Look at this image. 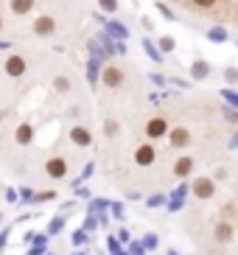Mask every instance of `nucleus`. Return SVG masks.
Instances as JSON below:
<instances>
[{"label": "nucleus", "mask_w": 238, "mask_h": 255, "mask_svg": "<svg viewBox=\"0 0 238 255\" xmlns=\"http://www.w3.org/2000/svg\"><path fill=\"white\" fill-rule=\"evenodd\" d=\"M3 70H6L8 79H20V76H25V70H28V62H25V56H20V53H8L6 62H3Z\"/></svg>", "instance_id": "nucleus-1"}, {"label": "nucleus", "mask_w": 238, "mask_h": 255, "mask_svg": "<svg viewBox=\"0 0 238 255\" xmlns=\"http://www.w3.org/2000/svg\"><path fill=\"white\" fill-rule=\"evenodd\" d=\"M191 191H194L196 199H210V196L216 194V182L210 180V177H199V180L191 182Z\"/></svg>", "instance_id": "nucleus-2"}, {"label": "nucleus", "mask_w": 238, "mask_h": 255, "mask_svg": "<svg viewBox=\"0 0 238 255\" xmlns=\"http://www.w3.org/2000/svg\"><path fill=\"white\" fill-rule=\"evenodd\" d=\"M101 82H104L110 90H115V87L123 84V70H120L118 65H107V68L101 70Z\"/></svg>", "instance_id": "nucleus-3"}, {"label": "nucleus", "mask_w": 238, "mask_h": 255, "mask_svg": "<svg viewBox=\"0 0 238 255\" xmlns=\"http://www.w3.org/2000/svg\"><path fill=\"white\" fill-rule=\"evenodd\" d=\"M45 174H48L51 180H62L67 174V160L65 157H51L45 163Z\"/></svg>", "instance_id": "nucleus-4"}, {"label": "nucleus", "mask_w": 238, "mask_h": 255, "mask_svg": "<svg viewBox=\"0 0 238 255\" xmlns=\"http://www.w3.org/2000/svg\"><path fill=\"white\" fill-rule=\"evenodd\" d=\"M154 160H157V149L151 146V143L137 146V151H134V163H137V165H143V168H146V165H151Z\"/></svg>", "instance_id": "nucleus-5"}, {"label": "nucleus", "mask_w": 238, "mask_h": 255, "mask_svg": "<svg viewBox=\"0 0 238 255\" xmlns=\"http://www.w3.org/2000/svg\"><path fill=\"white\" fill-rule=\"evenodd\" d=\"M168 135V124H165L163 115H154V118L146 124V137H165Z\"/></svg>", "instance_id": "nucleus-6"}, {"label": "nucleus", "mask_w": 238, "mask_h": 255, "mask_svg": "<svg viewBox=\"0 0 238 255\" xmlns=\"http://www.w3.org/2000/svg\"><path fill=\"white\" fill-rule=\"evenodd\" d=\"M34 34L37 37H51V34H56V20L53 17H37L34 20Z\"/></svg>", "instance_id": "nucleus-7"}, {"label": "nucleus", "mask_w": 238, "mask_h": 255, "mask_svg": "<svg viewBox=\"0 0 238 255\" xmlns=\"http://www.w3.org/2000/svg\"><path fill=\"white\" fill-rule=\"evenodd\" d=\"M104 25H107V34H110V37H115L118 42H126L129 28H126L123 23H120V20H110V23H104Z\"/></svg>", "instance_id": "nucleus-8"}, {"label": "nucleus", "mask_w": 238, "mask_h": 255, "mask_svg": "<svg viewBox=\"0 0 238 255\" xmlns=\"http://www.w3.org/2000/svg\"><path fill=\"white\" fill-rule=\"evenodd\" d=\"M168 143H171L174 149H182V146H188V143H191V132H188V129H182V127L171 129V135H168Z\"/></svg>", "instance_id": "nucleus-9"}, {"label": "nucleus", "mask_w": 238, "mask_h": 255, "mask_svg": "<svg viewBox=\"0 0 238 255\" xmlns=\"http://www.w3.org/2000/svg\"><path fill=\"white\" fill-rule=\"evenodd\" d=\"M233 233H236V230H233L230 222H219V225L213 227V239H216L219 244H227V241L233 239Z\"/></svg>", "instance_id": "nucleus-10"}, {"label": "nucleus", "mask_w": 238, "mask_h": 255, "mask_svg": "<svg viewBox=\"0 0 238 255\" xmlns=\"http://www.w3.org/2000/svg\"><path fill=\"white\" fill-rule=\"evenodd\" d=\"M70 140H73L76 146H90V143H93V135H90V129H84V127H73L70 129Z\"/></svg>", "instance_id": "nucleus-11"}, {"label": "nucleus", "mask_w": 238, "mask_h": 255, "mask_svg": "<svg viewBox=\"0 0 238 255\" xmlns=\"http://www.w3.org/2000/svg\"><path fill=\"white\" fill-rule=\"evenodd\" d=\"M208 73H210V65L205 59H196L194 65H191V79L194 82H202V79H208Z\"/></svg>", "instance_id": "nucleus-12"}, {"label": "nucleus", "mask_w": 238, "mask_h": 255, "mask_svg": "<svg viewBox=\"0 0 238 255\" xmlns=\"http://www.w3.org/2000/svg\"><path fill=\"white\" fill-rule=\"evenodd\" d=\"M14 140L20 143V146H28V143L34 140V127H31V124H20V127H17Z\"/></svg>", "instance_id": "nucleus-13"}, {"label": "nucleus", "mask_w": 238, "mask_h": 255, "mask_svg": "<svg viewBox=\"0 0 238 255\" xmlns=\"http://www.w3.org/2000/svg\"><path fill=\"white\" fill-rule=\"evenodd\" d=\"M185 194H188V185H179L177 191L171 194V199H168V210H179L182 205H185Z\"/></svg>", "instance_id": "nucleus-14"}, {"label": "nucleus", "mask_w": 238, "mask_h": 255, "mask_svg": "<svg viewBox=\"0 0 238 255\" xmlns=\"http://www.w3.org/2000/svg\"><path fill=\"white\" fill-rule=\"evenodd\" d=\"M34 6H37V0H8V8L14 14H28Z\"/></svg>", "instance_id": "nucleus-15"}, {"label": "nucleus", "mask_w": 238, "mask_h": 255, "mask_svg": "<svg viewBox=\"0 0 238 255\" xmlns=\"http://www.w3.org/2000/svg\"><path fill=\"white\" fill-rule=\"evenodd\" d=\"M191 171H194V160L191 157H179L177 163H174V174H177V177H188Z\"/></svg>", "instance_id": "nucleus-16"}, {"label": "nucleus", "mask_w": 238, "mask_h": 255, "mask_svg": "<svg viewBox=\"0 0 238 255\" xmlns=\"http://www.w3.org/2000/svg\"><path fill=\"white\" fill-rule=\"evenodd\" d=\"M98 76H101V62L90 56V62H87V82L93 84V87L98 84Z\"/></svg>", "instance_id": "nucleus-17"}, {"label": "nucleus", "mask_w": 238, "mask_h": 255, "mask_svg": "<svg viewBox=\"0 0 238 255\" xmlns=\"http://www.w3.org/2000/svg\"><path fill=\"white\" fill-rule=\"evenodd\" d=\"M227 37H230V34H227V28H222V25H216V28L208 31V39H210V42H227Z\"/></svg>", "instance_id": "nucleus-18"}, {"label": "nucleus", "mask_w": 238, "mask_h": 255, "mask_svg": "<svg viewBox=\"0 0 238 255\" xmlns=\"http://www.w3.org/2000/svg\"><path fill=\"white\" fill-rule=\"evenodd\" d=\"M143 48H146V53H149V59L154 62H163V53H160V48L151 42V39H143Z\"/></svg>", "instance_id": "nucleus-19"}, {"label": "nucleus", "mask_w": 238, "mask_h": 255, "mask_svg": "<svg viewBox=\"0 0 238 255\" xmlns=\"http://www.w3.org/2000/svg\"><path fill=\"white\" fill-rule=\"evenodd\" d=\"M157 48H160V53H174V48H177V39H174V37H160Z\"/></svg>", "instance_id": "nucleus-20"}, {"label": "nucleus", "mask_w": 238, "mask_h": 255, "mask_svg": "<svg viewBox=\"0 0 238 255\" xmlns=\"http://www.w3.org/2000/svg\"><path fill=\"white\" fill-rule=\"evenodd\" d=\"M53 90L56 93H70V79H67V76H56V79H53Z\"/></svg>", "instance_id": "nucleus-21"}, {"label": "nucleus", "mask_w": 238, "mask_h": 255, "mask_svg": "<svg viewBox=\"0 0 238 255\" xmlns=\"http://www.w3.org/2000/svg\"><path fill=\"white\" fill-rule=\"evenodd\" d=\"M222 98L233 107V110H238V93L233 90V87H224V90H222Z\"/></svg>", "instance_id": "nucleus-22"}, {"label": "nucleus", "mask_w": 238, "mask_h": 255, "mask_svg": "<svg viewBox=\"0 0 238 255\" xmlns=\"http://www.w3.org/2000/svg\"><path fill=\"white\" fill-rule=\"evenodd\" d=\"M98 6H101V11H118V0H98Z\"/></svg>", "instance_id": "nucleus-23"}, {"label": "nucleus", "mask_w": 238, "mask_h": 255, "mask_svg": "<svg viewBox=\"0 0 238 255\" xmlns=\"http://www.w3.org/2000/svg\"><path fill=\"white\" fill-rule=\"evenodd\" d=\"M62 225H65V219H62V216L51 219V227H48V233H62Z\"/></svg>", "instance_id": "nucleus-24"}, {"label": "nucleus", "mask_w": 238, "mask_h": 255, "mask_svg": "<svg viewBox=\"0 0 238 255\" xmlns=\"http://www.w3.org/2000/svg\"><path fill=\"white\" fill-rule=\"evenodd\" d=\"M146 205H149V208H160V205H165V196H149V199H146Z\"/></svg>", "instance_id": "nucleus-25"}, {"label": "nucleus", "mask_w": 238, "mask_h": 255, "mask_svg": "<svg viewBox=\"0 0 238 255\" xmlns=\"http://www.w3.org/2000/svg\"><path fill=\"white\" fill-rule=\"evenodd\" d=\"M191 3H194V6H199V8H213L219 0H191Z\"/></svg>", "instance_id": "nucleus-26"}, {"label": "nucleus", "mask_w": 238, "mask_h": 255, "mask_svg": "<svg viewBox=\"0 0 238 255\" xmlns=\"http://www.w3.org/2000/svg\"><path fill=\"white\" fill-rule=\"evenodd\" d=\"M157 11H160L163 17H168V20H174V11H171L168 6H165V3H157Z\"/></svg>", "instance_id": "nucleus-27"}, {"label": "nucleus", "mask_w": 238, "mask_h": 255, "mask_svg": "<svg viewBox=\"0 0 238 255\" xmlns=\"http://www.w3.org/2000/svg\"><path fill=\"white\" fill-rule=\"evenodd\" d=\"M53 191H45V194H37V196H31V199H34V202H48V199H53Z\"/></svg>", "instance_id": "nucleus-28"}, {"label": "nucleus", "mask_w": 238, "mask_h": 255, "mask_svg": "<svg viewBox=\"0 0 238 255\" xmlns=\"http://www.w3.org/2000/svg\"><path fill=\"white\" fill-rule=\"evenodd\" d=\"M224 79L227 82H238V68H227L224 70Z\"/></svg>", "instance_id": "nucleus-29"}, {"label": "nucleus", "mask_w": 238, "mask_h": 255, "mask_svg": "<svg viewBox=\"0 0 238 255\" xmlns=\"http://www.w3.org/2000/svg\"><path fill=\"white\" fill-rule=\"evenodd\" d=\"M143 247H157V236H146V239H143Z\"/></svg>", "instance_id": "nucleus-30"}, {"label": "nucleus", "mask_w": 238, "mask_h": 255, "mask_svg": "<svg viewBox=\"0 0 238 255\" xmlns=\"http://www.w3.org/2000/svg\"><path fill=\"white\" fill-rule=\"evenodd\" d=\"M227 121H230V124H238V110H227Z\"/></svg>", "instance_id": "nucleus-31"}, {"label": "nucleus", "mask_w": 238, "mask_h": 255, "mask_svg": "<svg viewBox=\"0 0 238 255\" xmlns=\"http://www.w3.org/2000/svg\"><path fill=\"white\" fill-rule=\"evenodd\" d=\"M118 132V124L115 121H107V135H115Z\"/></svg>", "instance_id": "nucleus-32"}, {"label": "nucleus", "mask_w": 238, "mask_h": 255, "mask_svg": "<svg viewBox=\"0 0 238 255\" xmlns=\"http://www.w3.org/2000/svg\"><path fill=\"white\" fill-rule=\"evenodd\" d=\"M132 255H146V247L143 244H132Z\"/></svg>", "instance_id": "nucleus-33"}, {"label": "nucleus", "mask_w": 238, "mask_h": 255, "mask_svg": "<svg viewBox=\"0 0 238 255\" xmlns=\"http://www.w3.org/2000/svg\"><path fill=\"white\" fill-rule=\"evenodd\" d=\"M87 241V233H76L73 236V244H84Z\"/></svg>", "instance_id": "nucleus-34"}, {"label": "nucleus", "mask_w": 238, "mask_h": 255, "mask_svg": "<svg viewBox=\"0 0 238 255\" xmlns=\"http://www.w3.org/2000/svg\"><path fill=\"white\" fill-rule=\"evenodd\" d=\"M149 79H151V82H154V84H165V79H163V76H157V73H151Z\"/></svg>", "instance_id": "nucleus-35"}, {"label": "nucleus", "mask_w": 238, "mask_h": 255, "mask_svg": "<svg viewBox=\"0 0 238 255\" xmlns=\"http://www.w3.org/2000/svg\"><path fill=\"white\" fill-rule=\"evenodd\" d=\"M93 227H96V219L90 216V219H87V222H84V230H93Z\"/></svg>", "instance_id": "nucleus-36"}, {"label": "nucleus", "mask_w": 238, "mask_h": 255, "mask_svg": "<svg viewBox=\"0 0 238 255\" xmlns=\"http://www.w3.org/2000/svg\"><path fill=\"white\" fill-rule=\"evenodd\" d=\"M8 48H11V42H3V39H0V51H8Z\"/></svg>", "instance_id": "nucleus-37"}, {"label": "nucleus", "mask_w": 238, "mask_h": 255, "mask_svg": "<svg viewBox=\"0 0 238 255\" xmlns=\"http://www.w3.org/2000/svg\"><path fill=\"white\" fill-rule=\"evenodd\" d=\"M0 31H3V17H0Z\"/></svg>", "instance_id": "nucleus-38"}, {"label": "nucleus", "mask_w": 238, "mask_h": 255, "mask_svg": "<svg viewBox=\"0 0 238 255\" xmlns=\"http://www.w3.org/2000/svg\"><path fill=\"white\" fill-rule=\"evenodd\" d=\"M168 255H177V253H168Z\"/></svg>", "instance_id": "nucleus-39"}, {"label": "nucleus", "mask_w": 238, "mask_h": 255, "mask_svg": "<svg viewBox=\"0 0 238 255\" xmlns=\"http://www.w3.org/2000/svg\"><path fill=\"white\" fill-rule=\"evenodd\" d=\"M76 255H84V253H76Z\"/></svg>", "instance_id": "nucleus-40"}]
</instances>
